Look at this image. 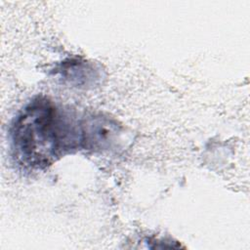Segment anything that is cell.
<instances>
[{
    "instance_id": "obj_2",
    "label": "cell",
    "mask_w": 250,
    "mask_h": 250,
    "mask_svg": "<svg viewBox=\"0 0 250 250\" xmlns=\"http://www.w3.org/2000/svg\"><path fill=\"white\" fill-rule=\"evenodd\" d=\"M122 127L112 117L94 114L85 117L79 125V146L92 151L111 150L118 146Z\"/></svg>"
},
{
    "instance_id": "obj_3",
    "label": "cell",
    "mask_w": 250,
    "mask_h": 250,
    "mask_svg": "<svg viewBox=\"0 0 250 250\" xmlns=\"http://www.w3.org/2000/svg\"><path fill=\"white\" fill-rule=\"evenodd\" d=\"M59 73L65 82L76 88L87 89L97 84L101 74L92 62L81 59H68L59 66Z\"/></svg>"
},
{
    "instance_id": "obj_1",
    "label": "cell",
    "mask_w": 250,
    "mask_h": 250,
    "mask_svg": "<svg viewBox=\"0 0 250 250\" xmlns=\"http://www.w3.org/2000/svg\"><path fill=\"white\" fill-rule=\"evenodd\" d=\"M11 140L15 156L21 164L45 168L79 144V132L52 101L37 97L15 119Z\"/></svg>"
}]
</instances>
